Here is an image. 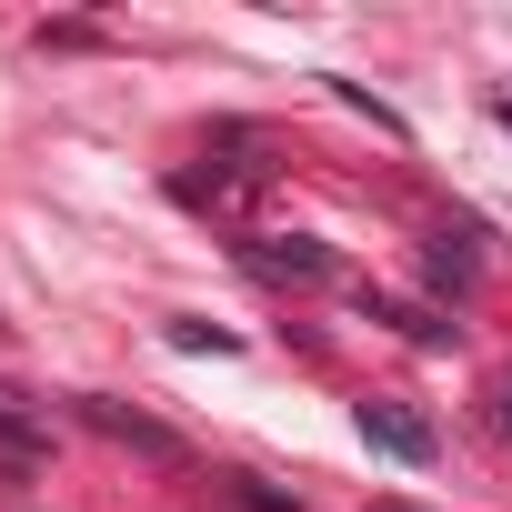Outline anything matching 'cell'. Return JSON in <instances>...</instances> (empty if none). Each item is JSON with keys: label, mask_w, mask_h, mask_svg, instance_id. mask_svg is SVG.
I'll use <instances>...</instances> for the list:
<instances>
[{"label": "cell", "mask_w": 512, "mask_h": 512, "mask_svg": "<svg viewBox=\"0 0 512 512\" xmlns=\"http://www.w3.org/2000/svg\"><path fill=\"white\" fill-rule=\"evenodd\" d=\"M81 422H91L101 442H131L141 462H191V452H181V432H171V422H151V412H131V402H101V392H91V402H81Z\"/></svg>", "instance_id": "1"}, {"label": "cell", "mask_w": 512, "mask_h": 512, "mask_svg": "<svg viewBox=\"0 0 512 512\" xmlns=\"http://www.w3.org/2000/svg\"><path fill=\"white\" fill-rule=\"evenodd\" d=\"M362 442L392 462H432V422H412L402 402H362Z\"/></svg>", "instance_id": "2"}, {"label": "cell", "mask_w": 512, "mask_h": 512, "mask_svg": "<svg viewBox=\"0 0 512 512\" xmlns=\"http://www.w3.org/2000/svg\"><path fill=\"white\" fill-rule=\"evenodd\" d=\"M251 262H262V272H272V282H322V272H332V251H322V241H302V231H292V241H251Z\"/></svg>", "instance_id": "3"}, {"label": "cell", "mask_w": 512, "mask_h": 512, "mask_svg": "<svg viewBox=\"0 0 512 512\" xmlns=\"http://www.w3.org/2000/svg\"><path fill=\"white\" fill-rule=\"evenodd\" d=\"M432 282H442V292L472 282V231H442V241H432Z\"/></svg>", "instance_id": "4"}, {"label": "cell", "mask_w": 512, "mask_h": 512, "mask_svg": "<svg viewBox=\"0 0 512 512\" xmlns=\"http://www.w3.org/2000/svg\"><path fill=\"white\" fill-rule=\"evenodd\" d=\"M372 312H382V322H402L412 342H452V322H442V312H412V302H372Z\"/></svg>", "instance_id": "5"}, {"label": "cell", "mask_w": 512, "mask_h": 512, "mask_svg": "<svg viewBox=\"0 0 512 512\" xmlns=\"http://www.w3.org/2000/svg\"><path fill=\"white\" fill-rule=\"evenodd\" d=\"M0 452H21V462L41 452V422H31V412H11V402H0Z\"/></svg>", "instance_id": "6"}, {"label": "cell", "mask_w": 512, "mask_h": 512, "mask_svg": "<svg viewBox=\"0 0 512 512\" xmlns=\"http://www.w3.org/2000/svg\"><path fill=\"white\" fill-rule=\"evenodd\" d=\"M171 342L181 352H231V332H211V322H171Z\"/></svg>", "instance_id": "7"}, {"label": "cell", "mask_w": 512, "mask_h": 512, "mask_svg": "<svg viewBox=\"0 0 512 512\" xmlns=\"http://www.w3.org/2000/svg\"><path fill=\"white\" fill-rule=\"evenodd\" d=\"M231 502H241V512H302V502H282V492H262V482H231Z\"/></svg>", "instance_id": "8"}, {"label": "cell", "mask_w": 512, "mask_h": 512, "mask_svg": "<svg viewBox=\"0 0 512 512\" xmlns=\"http://www.w3.org/2000/svg\"><path fill=\"white\" fill-rule=\"evenodd\" d=\"M502 432H512V382H502Z\"/></svg>", "instance_id": "9"}, {"label": "cell", "mask_w": 512, "mask_h": 512, "mask_svg": "<svg viewBox=\"0 0 512 512\" xmlns=\"http://www.w3.org/2000/svg\"><path fill=\"white\" fill-rule=\"evenodd\" d=\"M372 512H412V502H372Z\"/></svg>", "instance_id": "10"}, {"label": "cell", "mask_w": 512, "mask_h": 512, "mask_svg": "<svg viewBox=\"0 0 512 512\" xmlns=\"http://www.w3.org/2000/svg\"><path fill=\"white\" fill-rule=\"evenodd\" d=\"M502 121H512V101H502Z\"/></svg>", "instance_id": "11"}, {"label": "cell", "mask_w": 512, "mask_h": 512, "mask_svg": "<svg viewBox=\"0 0 512 512\" xmlns=\"http://www.w3.org/2000/svg\"><path fill=\"white\" fill-rule=\"evenodd\" d=\"M0 332H11V322H0Z\"/></svg>", "instance_id": "12"}]
</instances>
